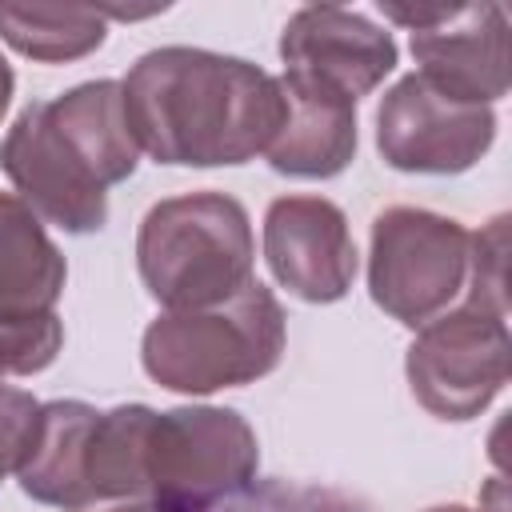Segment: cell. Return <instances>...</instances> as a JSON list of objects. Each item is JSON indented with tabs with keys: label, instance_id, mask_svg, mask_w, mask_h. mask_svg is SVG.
<instances>
[{
	"label": "cell",
	"instance_id": "cell-3",
	"mask_svg": "<svg viewBox=\"0 0 512 512\" xmlns=\"http://www.w3.org/2000/svg\"><path fill=\"white\" fill-rule=\"evenodd\" d=\"M284 352V308L260 280L212 308L164 312L144 328V372L172 392L204 396L268 376Z\"/></svg>",
	"mask_w": 512,
	"mask_h": 512
},
{
	"label": "cell",
	"instance_id": "cell-6",
	"mask_svg": "<svg viewBox=\"0 0 512 512\" xmlns=\"http://www.w3.org/2000/svg\"><path fill=\"white\" fill-rule=\"evenodd\" d=\"M412 396L436 420L480 416L512 372V340L500 312L464 304L428 320L404 360Z\"/></svg>",
	"mask_w": 512,
	"mask_h": 512
},
{
	"label": "cell",
	"instance_id": "cell-10",
	"mask_svg": "<svg viewBox=\"0 0 512 512\" xmlns=\"http://www.w3.org/2000/svg\"><path fill=\"white\" fill-rule=\"evenodd\" d=\"M264 260L272 276L308 304L348 296L356 244L344 212L324 196H280L264 216Z\"/></svg>",
	"mask_w": 512,
	"mask_h": 512
},
{
	"label": "cell",
	"instance_id": "cell-17",
	"mask_svg": "<svg viewBox=\"0 0 512 512\" xmlns=\"http://www.w3.org/2000/svg\"><path fill=\"white\" fill-rule=\"evenodd\" d=\"M64 344V324L56 312L0 320V376L44 372Z\"/></svg>",
	"mask_w": 512,
	"mask_h": 512
},
{
	"label": "cell",
	"instance_id": "cell-19",
	"mask_svg": "<svg viewBox=\"0 0 512 512\" xmlns=\"http://www.w3.org/2000/svg\"><path fill=\"white\" fill-rule=\"evenodd\" d=\"M36 412H40V404L32 400V392L0 384V480L8 472H16V464H20L24 448H28Z\"/></svg>",
	"mask_w": 512,
	"mask_h": 512
},
{
	"label": "cell",
	"instance_id": "cell-1",
	"mask_svg": "<svg viewBox=\"0 0 512 512\" xmlns=\"http://www.w3.org/2000/svg\"><path fill=\"white\" fill-rule=\"evenodd\" d=\"M128 128L156 164L216 168L268 152L284 120L280 80L208 48H152L120 80Z\"/></svg>",
	"mask_w": 512,
	"mask_h": 512
},
{
	"label": "cell",
	"instance_id": "cell-9",
	"mask_svg": "<svg viewBox=\"0 0 512 512\" xmlns=\"http://www.w3.org/2000/svg\"><path fill=\"white\" fill-rule=\"evenodd\" d=\"M0 168L16 184L20 200L48 224L72 236L104 228L108 188H100L96 176L64 144V136L48 116V100L28 104L12 120L8 136L0 140Z\"/></svg>",
	"mask_w": 512,
	"mask_h": 512
},
{
	"label": "cell",
	"instance_id": "cell-11",
	"mask_svg": "<svg viewBox=\"0 0 512 512\" xmlns=\"http://www.w3.org/2000/svg\"><path fill=\"white\" fill-rule=\"evenodd\" d=\"M280 60L288 76L316 80L356 104L396 68V40L352 8L312 4L284 24Z\"/></svg>",
	"mask_w": 512,
	"mask_h": 512
},
{
	"label": "cell",
	"instance_id": "cell-5",
	"mask_svg": "<svg viewBox=\"0 0 512 512\" xmlns=\"http://www.w3.org/2000/svg\"><path fill=\"white\" fill-rule=\"evenodd\" d=\"M468 232L440 212L396 204L372 220L368 292L400 324L424 328L468 284Z\"/></svg>",
	"mask_w": 512,
	"mask_h": 512
},
{
	"label": "cell",
	"instance_id": "cell-22",
	"mask_svg": "<svg viewBox=\"0 0 512 512\" xmlns=\"http://www.w3.org/2000/svg\"><path fill=\"white\" fill-rule=\"evenodd\" d=\"M428 512H472V508H464V504H440V508H428Z\"/></svg>",
	"mask_w": 512,
	"mask_h": 512
},
{
	"label": "cell",
	"instance_id": "cell-14",
	"mask_svg": "<svg viewBox=\"0 0 512 512\" xmlns=\"http://www.w3.org/2000/svg\"><path fill=\"white\" fill-rule=\"evenodd\" d=\"M64 280V256L40 216L20 196L0 192V320L52 312Z\"/></svg>",
	"mask_w": 512,
	"mask_h": 512
},
{
	"label": "cell",
	"instance_id": "cell-15",
	"mask_svg": "<svg viewBox=\"0 0 512 512\" xmlns=\"http://www.w3.org/2000/svg\"><path fill=\"white\" fill-rule=\"evenodd\" d=\"M108 16L80 4H0V40L20 56L64 64L104 44Z\"/></svg>",
	"mask_w": 512,
	"mask_h": 512
},
{
	"label": "cell",
	"instance_id": "cell-7",
	"mask_svg": "<svg viewBox=\"0 0 512 512\" xmlns=\"http://www.w3.org/2000/svg\"><path fill=\"white\" fill-rule=\"evenodd\" d=\"M412 32L420 80L460 104H492L508 92V12L500 4H380Z\"/></svg>",
	"mask_w": 512,
	"mask_h": 512
},
{
	"label": "cell",
	"instance_id": "cell-13",
	"mask_svg": "<svg viewBox=\"0 0 512 512\" xmlns=\"http://www.w3.org/2000/svg\"><path fill=\"white\" fill-rule=\"evenodd\" d=\"M48 116L76 160L96 176L100 188L128 180L140 164V144L128 128L120 80H88L48 100Z\"/></svg>",
	"mask_w": 512,
	"mask_h": 512
},
{
	"label": "cell",
	"instance_id": "cell-16",
	"mask_svg": "<svg viewBox=\"0 0 512 512\" xmlns=\"http://www.w3.org/2000/svg\"><path fill=\"white\" fill-rule=\"evenodd\" d=\"M208 512H372L364 500L320 488V484H296V480H252L236 496L220 500Z\"/></svg>",
	"mask_w": 512,
	"mask_h": 512
},
{
	"label": "cell",
	"instance_id": "cell-4",
	"mask_svg": "<svg viewBox=\"0 0 512 512\" xmlns=\"http://www.w3.org/2000/svg\"><path fill=\"white\" fill-rule=\"evenodd\" d=\"M260 448L232 408L152 412L144 436L148 500L168 512H208L256 480Z\"/></svg>",
	"mask_w": 512,
	"mask_h": 512
},
{
	"label": "cell",
	"instance_id": "cell-2",
	"mask_svg": "<svg viewBox=\"0 0 512 512\" xmlns=\"http://www.w3.org/2000/svg\"><path fill=\"white\" fill-rule=\"evenodd\" d=\"M252 224L224 192H188L148 208L136 264L148 296L168 312L212 308L252 284Z\"/></svg>",
	"mask_w": 512,
	"mask_h": 512
},
{
	"label": "cell",
	"instance_id": "cell-21",
	"mask_svg": "<svg viewBox=\"0 0 512 512\" xmlns=\"http://www.w3.org/2000/svg\"><path fill=\"white\" fill-rule=\"evenodd\" d=\"M112 512H168V508H160V504H152V500H128L124 508H112Z\"/></svg>",
	"mask_w": 512,
	"mask_h": 512
},
{
	"label": "cell",
	"instance_id": "cell-12",
	"mask_svg": "<svg viewBox=\"0 0 512 512\" xmlns=\"http://www.w3.org/2000/svg\"><path fill=\"white\" fill-rule=\"evenodd\" d=\"M284 92V120L268 144V164L284 176L328 180L356 156V104L316 80L276 76Z\"/></svg>",
	"mask_w": 512,
	"mask_h": 512
},
{
	"label": "cell",
	"instance_id": "cell-18",
	"mask_svg": "<svg viewBox=\"0 0 512 512\" xmlns=\"http://www.w3.org/2000/svg\"><path fill=\"white\" fill-rule=\"evenodd\" d=\"M504 264H508V216H496L484 232H476L468 240V304L476 308H488V312H508V276H504Z\"/></svg>",
	"mask_w": 512,
	"mask_h": 512
},
{
	"label": "cell",
	"instance_id": "cell-8",
	"mask_svg": "<svg viewBox=\"0 0 512 512\" xmlns=\"http://www.w3.org/2000/svg\"><path fill=\"white\" fill-rule=\"evenodd\" d=\"M496 140V116L484 104H460L428 88L416 72L396 80L376 108V148L396 172L456 176Z\"/></svg>",
	"mask_w": 512,
	"mask_h": 512
},
{
	"label": "cell",
	"instance_id": "cell-20",
	"mask_svg": "<svg viewBox=\"0 0 512 512\" xmlns=\"http://www.w3.org/2000/svg\"><path fill=\"white\" fill-rule=\"evenodd\" d=\"M12 88H16V76H12L8 60L0 56V116H4V112H8V104H12Z\"/></svg>",
	"mask_w": 512,
	"mask_h": 512
}]
</instances>
